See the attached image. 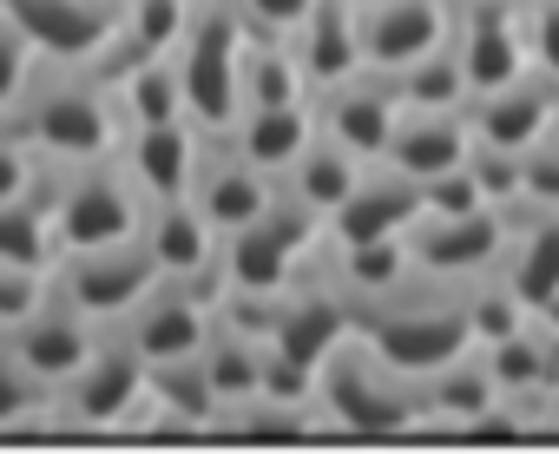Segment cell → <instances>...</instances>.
I'll return each instance as SVG.
<instances>
[{"mask_svg": "<svg viewBox=\"0 0 559 454\" xmlns=\"http://www.w3.org/2000/svg\"><path fill=\"white\" fill-rule=\"evenodd\" d=\"M317 421L336 434H402L421 421V382L395 375L356 330L317 362Z\"/></svg>", "mask_w": 559, "mask_h": 454, "instance_id": "cell-1", "label": "cell"}, {"mask_svg": "<svg viewBox=\"0 0 559 454\" xmlns=\"http://www.w3.org/2000/svg\"><path fill=\"white\" fill-rule=\"evenodd\" d=\"M317 244H323V217L304 211L290 191H276V198L243 224V231L217 238V277H224V290H257V297H270V290H284V284L304 277V264L317 258Z\"/></svg>", "mask_w": 559, "mask_h": 454, "instance_id": "cell-2", "label": "cell"}, {"mask_svg": "<svg viewBox=\"0 0 559 454\" xmlns=\"http://www.w3.org/2000/svg\"><path fill=\"white\" fill-rule=\"evenodd\" d=\"M237 53H243V21L230 14V0L198 8L185 40L171 47V73H178V99L185 119L198 126V139H224L243 112L237 99Z\"/></svg>", "mask_w": 559, "mask_h": 454, "instance_id": "cell-3", "label": "cell"}, {"mask_svg": "<svg viewBox=\"0 0 559 454\" xmlns=\"http://www.w3.org/2000/svg\"><path fill=\"white\" fill-rule=\"evenodd\" d=\"M47 224H53V244L60 251H93V244H119L139 238L145 224V198L126 178V165H67V178L47 198Z\"/></svg>", "mask_w": 559, "mask_h": 454, "instance_id": "cell-4", "label": "cell"}, {"mask_svg": "<svg viewBox=\"0 0 559 454\" xmlns=\"http://www.w3.org/2000/svg\"><path fill=\"white\" fill-rule=\"evenodd\" d=\"M119 106H112V86L86 80V73H60L53 86L34 93L27 106V139L60 158V165H93V158H112L119 152Z\"/></svg>", "mask_w": 559, "mask_h": 454, "instance_id": "cell-5", "label": "cell"}, {"mask_svg": "<svg viewBox=\"0 0 559 454\" xmlns=\"http://www.w3.org/2000/svg\"><path fill=\"white\" fill-rule=\"evenodd\" d=\"M513 244V217L500 204H480V211H461V217H415L402 231V251H408V271L428 277V284H474V277H493L500 258Z\"/></svg>", "mask_w": 559, "mask_h": 454, "instance_id": "cell-6", "label": "cell"}, {"mask_svg": "<svg viewBox=\"0 0 559 454\" xmlns=\"http://www.w3.org/2000/svg\"><path fill=\"white\" fill-rule=\"evenodd\" d=\"M152 290H158V264L139 238L93 244V251H60V271H53V297L73 303L86 323H126Z\"/></svg>", "mask_w": 559, "mask_h": 454, "instance_id": "cell-7", "label": "cell"}, {"mask_svg": "<svg viewBox=\"0 0 559 454\" xmlns=\"http://www.w3.org/2000/svg\"><path fill=\"white\" fill-rule=\"evenodd\" d=\"M145 395V362L126 336L93 343V356L53 389V421L60 428H126Z\"/></svg>", "mask_w": 559, "mask_h": 454, "instance_id": "cell-8", "label": "cell"}, {"mask_svg": "<svg viewBox=\"0 0 559 454\" xmlns=\"http://www.w3.org/2000/svg\"><path fill=\"white\" fill-rule=\"evenodd\" d=\"M448 53L461 60L467 99L520 80L526 73V8H520V0H461Z\"/></svg>", "mask_w": 559, "mask_h": 454, "instance_id": "cell-9", "label": "cell"}, {"mask_svg": "<svg viewBox=\"0 0 559 454\" xmlns=\"http://www.w3.org/2000/svg\"><path fill=\"white\" fill-rule=\"evenodd\" d=\"M454 8L461 0H376L356 14V40H362V67L369 73H402L421 53L448 47L454 34Z\"/></svg>", "mask_w": 559, "mask_h": 454, "instance_id": "cell-10", "label": "cell"}, {"mask_svg": "<svg viewBox=\"0 0 559 454\" xmlns=\"http://www.w3.org/2000/svg\"><path fill=\"white\" fill-rule=\"evenodd\" d=\"M139 244L152 251V264H158V277H165V284H191L204 303H217V290H224V277H217V231L198 217V204H191V198L145 204Z\"/></svg>", "mask_w": 559, "mask_h": 454, "instance_id": "cell-11", "label": "cell"}, {"mask_svg": "<svg viewBox=\"0 0 559 454\" xmlns=\"http://www.w3.org/2000/svg\"><path fill=\"white\" fill-rule=\"evenodd\" d=\"M415 428H454V434H520V415L507 408V395L493 389L487 362L467 349L448 369H435L421 382V421Z\"/></svg>", "mask_w": 559, "mask_h": 454, "instance_id": "cell-12", "label": "cell"}, {"mask_svg": "<svg viewBox=\"0 0 559 454\" xmlns=\"http://www.w3.org/2000/svg\"><path fill=\"white\" fill-rule=\"evenodd\" d=\"M552 106H559V80H546V73L526 67L520 80L467 99L461 119H467V139L480 152H533L546 139V126H552Z\"/></svg>", "mask_w": 559, "mask_h": 454, "instance_id": "cell-13", "label": "cell"}, {"mask_svg": "<svg viewBox=\"0 0 559 454\" xmlns=\"http://www.w3.org/2000/svg\"><path fill=\"white\" fill-rule=\"evenodd\" d=\"M415 217H421V184L376 158L362 165L356 191L323 217V244H382V238H402Z\"/></svg>", "mask_w": 559, "mask_h": 454, "instance_id": "cell-14", "label": "cell"}, {"mask_svg": "<svg viewBox=\"0 0 559 454\" xmlns=\"http://www.w3.org/2000/svg\"><path fill=\"white\" fill-rule=\"evenodd\" d=\"M310 112H317V132H330L336 145H349L356 158H382V145H389V132H395V112H402V99H395V80L389 73H349V80H336V86H323V93H310Z\"/></svg>", "mask_w": 559, "mask_h": 454, "instance_id": "cell-15", "label": "cell"}, {"mask_svg": "<svg viewBox=\"0 0 559 454\" xmlns=\"http://www.w3.org/2000/svg\"><path fill=\"white\" fill-rule=\"evenodd\" d=\"M0 21L21 27L27 47L53 60H99L119 27V8L112 0H0Z\"/></svg>", "mask_w": 559, "mask_h": 454, "instance_id": "cell-16", "label": "cell"}, {"mask_svg": "<svg viewBox=\"0 0 559 454\" xmlns=\"http://www.w3.org/2000/svg\"><path fill=\"white\" fill-rule=\"evenodd\" d=\"M185 198L198 204V217L211 224L217 238H230V231H243V224L276 198V178L257 171L230 139H217V152H198V171H191V191Z\"/></svg>", "mask_w": 559, "mask_h": 454, "instance_id": "cell-17", "label": "cell"}, {"mask_svg": "<svg viewBox=\"0 0 559 454\" xmlns=\"http://www.w3.org/2000/svg\"><path fill=\"white\" fill-rule=\"evenodd\" d=\"M119 336L139 349L145 369H158V362H185V356H198L204 336H211V303H204L191 284H165V277H158V290L126 316Z\"/></svg>", "mask_w": 559, "mask_h": 454, "instance_id": "cell-18", "label": "cell"}, {"mask_svg": "<svg viewBox=\"0 0 559 454\" xmlns=\"http://www.w3.org/2000/svg\"><path fill=\"white\" fill-rule=\"evenodd\" d=\"M0 336H8L14 343V356L40 375V382H67L86 356H93V343H99V323H86L73 303H60V297H40L14 330H0Z\"/></svg>", "mask_w": 559, "mask_h": 454, "instance_id": "cell-19", "label": "cell"}, {"mask_svg": "<svg viewBox=\"0 0 559 454\" xmlns=\"http://www.w3.org/2000/svg\"><path fill=\"white\" fill-rule=\"evenodd\" d=\"M198 126L191 119H158V126H126V178L139 184L145 204H165V198H185L191 191V171H198Z\"/></svg>", "mask_w": 559, "mask_h": 454, "instance_id": "cell-20", "label": "cell"}, {"mask_svg": "<svg viewBox=\"0 0 559 454\" xmlns=\"http://www.w3.org/2000/svg\"><path fill=\"white\" fill-rule=\"evenodd\" d=\"M467 152H474V139H467V119L461 112H395V132L382 145V165H395L402 178L428 184L441 171H461Z\"/></svg>", "mask_w": 559, "mask_h": 454, "instance_id": "cell-21", "label": "cell"}, {"mask_svg": "<svg viewBox=\"0 0 559 454\" xmlns=\"http://www.w3.org/2000/svg\"><path fill=\"white\" fill-rule=\"evenodd\" d=\"M493 277L526 316H539L559 297V211H533V217L513 224V244H507Z\"/></svg>", "mask_w": 559, "mask_h": 454, "instance_id": "cell-22", "label": "cell"}, {"mask_svg": "<svg viewBox=\"0 0 559 454\" xmlns=\"http://www.w3.org/2000/svg\"><path fill=\"white\" fill-rule=\"evenodd\" d=\"M290 53L310 80V93L362 73V40H356V8L349 0H317V8L304 14V27L290 34Z\"/></svg>", "mask_w": 559, "mask_h": 454, "instance_id": "cell-23", "label": "cell"}, {"mask_svg": "<svg viewBox=\"0 0 559 454\" xmlns=\"http://www.w3.org/2000/svg\"><path fill=\"white\" fill-rule=\"evenodd\" d=\"M224 139H230L257 171L284 178L290 158L317 139V112H310V99H297V106H250V112H237V126H230Z\"/></svg>", "mask_w": 559, "mask_h": 454, "instance_id": "cell-24", "label": "cell"}, {"mask_svg": "<svg viewBox=\"0 0 559 454\" xmlns=\"http://www.w3.org/2000/svg\"><path fill=\"white\" fill-rule=\"evenodd\" d=\"M362 165L369 158H356L349 145H336L330 132H317L297 158H290V171L276 178V191H290L304 211H317V217H330L349 191H356V178H362Z\"/></svg>", "mask_w": 559, "mask_h": 454, "instance_id": "cell-25", "label": "cell"}, {"mask_svg": "<svg viewBox=\"0 0 559 454\" xmlns=\"http://www.w3.org/2000/svg\"><path fill=\"white\" fill-rule=\"evenodd\" d=\"M237 99H243V112L250 106H297V99H310V80H304L290 40H243V53H237Z\"/></svg>", "mask_w": 559, "mask_h": 454, "instance_id": "cell-26", "label": "cell"}, {"mask_svg": "<svg viewBox=\"0 0 559 454\" xmlns=\"http://www.w3.org/2000/svg\"><path fill=\"white\" fill-rule=\"evenodd\" d=\"M198 369H204V382H211L217 408H230V402L257 395L263 343H257V336H243V330H224V323L211 316V336H204V349H198Z\"/></svg>", "mask_w": 559, "mask_h": 454, "instance_id": "cell-27", "label": "cell"}, {"mask_svg": "<svg viewBox=\"0 0 559 454\" xmlns=\"http://www.w3.org/2000/svg\"><path fill=\"white\" fill-rule=\"evenodd\" d=\"M112 86V106L126 126H158V119H185V99H178V73H171V53L165 60H139L126 73L106 80Z\"/></svg>", "mask_w": 559, "mask_h": 454, "instance_id": "cell-28", "label": "cell"}, {"mask_svg": "<svg viewBox=\"0 0 559 454\" xmlns=\"http://www.w3.org/2000/svg\"><path fill=\"white\" fill-rule=\"evenodd\" d=\"M389 80H395L402 112H461V106H467V80H461V60H454L448 47L421 53L415 67H402V73H389Z\"/></svg>", "mask_w": 559, "mask_h": 454, "instance_id": "cell-29", "label": "cell"}, {"mask_svg": "<svg viewBox=\"0 0 559 454\" xmlns=\"http://www.w3.org/2000/svg\"><path fill=\"white\" fill-rule=\"evenodd\" d=\"M47 415H53V382H40V375L14 356V343L0 336V434L40 428Z\"/></svg>", "mask_w": 559, "mask_h": 454, "instance_id": "cell-30", "label": "cell"}, {"mask_svg": "<svg viewBox=\"0 0 559 454\" xmlns=\"http://www.w3.org/2000/svg\"><path fill=\"white\" fill-rule=\"evenodd\" d=\"M53 224H47V204L21 198V204H0V264H21V271H47L53 258Z\"/></svg>", "mask_w": 559, "mask_h": 454, "instance_id": "cell-31", "label": "cell"}, {"mask_svg": "<svg viewBox=\"0 0 559 454\" xmlns=\"http://www.w3.org/2000/svg\"><path fill=\"white\" fill-rule=\"evenodd\" d=\"M317 0H230V14L243 21V40H290Z\"/></svg>", "mask_w": 559, "mask_h": 454, "instance_id": "cell-32", "label": "cell"}, {"mask_svg": "<svg viewBox=\"0 0 559 454\" xmlns=\"http://www.w3.org/2000/svg\"><path fill=\"white\" fill-rule=\"evenodd\" d=\"M526 67L559 80V0H533L526 8Z\"/></svg>", "mask_w": 559, "mask_h": 454, "instance_id": "cell-33", "label": "cell"}, {"mask_svg": "<svg viewBox=\"0 0 559 454\" xmlns=\"http://www.w3.org/2000/svg\"><path fill=\"white\" fill-rule=\"evenodd\" d=\"M480 204H487V198H480V184H474L467 165L421 184V211H428V217H461V211H480Z\"/></svg>", "mask_w": 559, "mask_h": 454, "instance_id": "cell-34", "label": "cell"}, {"mask_svg": "<svg viewBox=\"0 0 559 454\" xmlns=\"http://www.w3.org/2000/svg\"><path fill=\"white\" fill-rule=\"evenodd\" d=\"M27 86H34V47H27L21 27L0 21V112H8Z\"/></svg>", "mask_w": 559, "mask_h": 454, "instance_id": "cell-35", "label": "cell"}, {"mask_svg": "<svg viewBox=\"0 0 559 454\" xmlns=\"http://www.w3.org/2000/svg\"><path fill=\"white\" fill-rule=\"evenodd\" d=\"M47 297V284H40V271H21V264H0V330H14L34 303Z\"/></svg>", "mask_w": 559, "mask_h": 454, "instance_id": "cell-36", "label": "cell"}, {"mask_svg": "<svg viewBox=\"0 0 559 454\" xmlns=\"http://www.w3.org/2000/svg\"><path fill=\"white\" fill-rule=\"evenodd\" d=\"M34 184H40V165H34V152H27L21 139H0V204H21V198H34Z\"/></svg>", "mask_w": 559, "mask_h": 454, "instance_id": "cell-37", "label": "cell"}, {"mask_svg": "<svg viewBox=\"0 0 559 454\" xmlns=\"http://www.w3.org/2000/svg\"><path fill=\"white\" fill-rule=\"evenodd\" d=\"M539 145H546V152L559 158V106H552V126H546V139H539Z\"/></svg>", "mask_w": 559, "mask_h": 454, "instance_id": "cell-38", "label": "cell"}, {"mask_svg": "<svg viewBox=\"0 0 559 454\" xmlns=\"http://www.w3.org/2000/svg\"><path fill=\"white\" fill-rule=\"evenodd\" d=\"M349 8H356V14H362V8H376V0H349Z\"/></svg>", "mask_w": 559, "mask_h": 454, "instance_id": "cell-39", "label": "cell"}, {"mask_svg": "<svg viewBox=\"0 0 559 454\" xmlns=\"http://www.w3.org/2000/svg\"><path fill=\"white\" fill-rule=\"evenodd\" d=\"M191 8H217V0H191Z\"/></svg>", "mask_w": 559, "mask_h": 454, "instance_id": "cell-40", "label": "cell"}, {"mask_svg": "<svg viewBox=\"0 0 559 454\" xmlns=\"http://www.w3.org/2000/svg\"><path fill=\"white\" fill-rule=\"evenodd\" d=\"M520 8H533V0H520Z\"/></svg>", "mask_w": 559, "mask_h": 454, "instance_id": "cell-41", "label": "cell"}, {"mask_svg": "<svg viewBox=\"0 0 559 454\" xmlns=\"http://www.w3.org/2000/svg\"><path fill=\"white\" fill-rule=\"evenodd\" d=\"M112 8H126V0H112Z\"/></svg>", "mask_w": 559, "mask_h": 454, "instance_id": "cell-42", "label": "cell"}]
</instances>
